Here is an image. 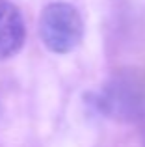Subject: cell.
Masks as SVG:
<instances>
[{
	"instance_id": "6da1fadb",
	"label": "cell",
	"mask_w": 145,
	"mask_h": 147,
	"mask_svg": "<svg viewBox=\"0 0 145 147\" xmlns=\"http://www.w3.org/2000/svg\"><path fill=\"white\" fill-rule=\"evenodd\" d=\"M37 32L47 50L54 54H69L84 37V19L71 2L56 0L41 9Z\"/></svg>"
},
{
	"instance_id": "7a4b0ae2",
	"label": "cell",
	"mask_w": 145,
	"mask_h": 147,
	"mask_svg": "<svg viewBox=\"0 0 145 147\" xmlns=\"http://www.w3.org/2000/svg\"><path fill=\"white\" fill-rule=\"evenodd\" d=\"M97 104L108 117L134 123L145 115V91L130 76H115L102 88Z\"/></svg>"
},
{
	"instance_id": "3957f363",
	"label": "cell",
	"mask_w": 145,
	"mask_h": 147,
	"mask_svg": "<svg viewBox=\"0 0 145 147\" xmlns=\"http://www.w3.org/2000/svg\"><path fill=\"white\" fill-rule=\"evenodd\" d=\"M26 41V22L9 0H0V60L21 52Z\"/></svg>"
}]
</instances>
